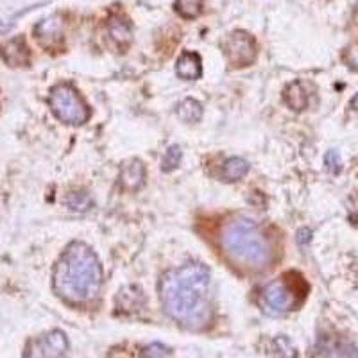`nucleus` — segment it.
<instances>
[{
    "instance_id": "6",
    "label": "nucleus",
    "mask_w": 358,
    "mask_h": 358,
    "mask_svg": "<svg viewBox=\"0 0 358 358\" xmlns=\"http://www.w3.org/2000/svg\"><path fill=\"white\" fill-rule=\"evenodd\" d=\"M224 52L228 56L229 63L236 69L248 66L255 63L258 56L257 40L245 31H235L224 43Z\"/></svg>"
},
{
    "instance_id": "8",
    "label": "nucleus",
    "mask_w": 358,
    "mask_h": 358,
    "mask_svg": "<svg viewBox=\"0 0 358 358\" xmlns=\"http://www.w3.org/2000/svg\"><path fill=\"white\" fill-rule=\"evenodd\" d=\"M34 36L45 49H57L63 41L62 20L57 17L45 18L34 27Z\"/></svg>"
},
{
    "instance_id": "4",
    "label": "nucleus",
    "mask_w": 358,
    "mask_h": 358,
    "mask_svg": "<svg viewBox=\"0 0 358 358\" xmlns=\"http://www.w3.org/2000/svg\"><path fill=\"white\" fill-rule=\"evenodd\" d=\"M49 106L56 118L70 126H81L88 122L90 108L86 106L81 94L69 83H62L50 90Z\"/></svg>"
},
{
    "instance_id": "20",
    "label": "nucleus",
    "mask_w": 358,
    "mask_h": 358,
    "mask_svg": "<svg viewBox=\"0 0 358 358\" xmlns=\"http://www.w3.org/2000/svg\"><path fill=\"white\" fill-rule=\"evenodd\" d=\"M169 353H171L169 348L162 346V344H151L142 351V358H165Z\"/></svg>"
},
{
    "instance_id": "7",
    "label": "nucleus",
    "mask_w": 358,
    "mask_h": 358,
    "mask_svg": "<svg viewBox=\"0 0 358 358\" xmlns=\"http://www.w3.org/2000/svg\"><path fill=\"white\" fill-rule=\"evenodd\" d=\"M69 350V338L63 331L52 330L27 344L25 358H62Z\"/></svg>"
},
{
    "instance_id": "11",
    "label": "nucleus",
    "mask_w": 358,
    "mask_h": 358,
    "mask_svg": "<svg viewBox=\"0 0 358 358\" xmlns=\"http://www.w3.org/2000/svg\"><path fill=\"white\" fill-rule=\"evenodd\" d=\"M176 72L181 79L196 81L203 76V62L197 52H183L176 63Z\"/></svg>"
},
{
    "instance_id": "9",
    "label": "nucleus",
    "mask_w": 358,
    "mask_h": 358,
    "mask_svg": "<svg viewBox=\"0 0 358 358\" xmlns=\"http://www.w3.org/2000/svg\"><path fill=\"white\" fill-rule=\"evenodd\" d=\"M145 165L140 159H127L120 167V185L126 190H140L145 183Z\"/></svg>"
},
{
    "instance_id": "5",
    "label": "nucleus",
    "mask_w": 358,
    "mask_h": 358,
    "mask_svg": "<svg viewBox=\"0 0 358 358\" xmlns=\"http://www.w3.org/2000/svg\"><path fill=\"white\" fill-rule=\"evenodd\" d=\"M289 278L290 276H283L264 287L260 296V305L265 313L281 315V313H287L294 306H297L301 289H297L296 281L289 280Z\"/></svg>"
},
{
    "instance_id": "15",
    "label": "nucleus",
    "mask_w": 358,
    "mask_h": 358,
    "mask_svg": "<svg viewBox=\"0 0 358 358\" xmlns=\"http://www.w3.org/2000/svg\"><path fill=\"white\" fill-rule=\"evenodd\" d=\"M248 172H249V165L245 159L229 158L224 162L220 176H222L224 181H238V179L244 178Z\"/></svg>"
},
{
    "instance_id": "14",
    "label": "nucleus",
    "mask_w": 358,
    "mask_h": 358,
    "mask_svg": "<svg viewBox=\"0 0 358 358\" xmlns=\"http://www.w3.org/2000/svg\"><path fill=\"white\" fill-rule=\"evenodd\" d=\"M143 303H145V299H143V294L138 287H124L117 296V305L122 306L124 310H140Z\"/></svg>"
},
{
    "instance_id": "2",
    "label": "nucleus",
    "mask_w": 358,
    "mask_h": 358,
    "mask_svg": "<svg viewBox=\"0 0 358 358\" xmlns=\"http://www.w3.org/2000/svg\"><path fill=\"white\" fill-rule=\"evenodd\" d=\"M101 262L97 255L83 242H73L54 268V290L72 305L94 301L102 287Z\"/></svg>"
},
{
    "instance_id": "13",
    "label": "nucleus",
    "mask_w": 358,
    "mask_h": 358,
    "mask_svg": "<svg viewBox=\"0 0 358 358\" xmlns=\"http://www.w3.org/2000/svg\"><path fill=\"white\" fill-rule=\"evenodd\" d=\"M283 97H285L287 104L296 111L305 110L306 104H308V95H306L305 85L301 81H294L292 85L287 86Z\"/></svg>"
},
{
    "instance_id": "19",
    "label": "nucleus",
    "mask_w": 358,
    "mask_h": 358,
    "mask_svg": "<svg viewBox=\"0 0 358 358\" xmlns=\"http://www.w3.org/2000/svg\"><path fill=\"white\" fill-rule=\"evenodd\" d=\"M179 162H181V149L178 145H171L162 159V169L165 172H171L178 167Z\"/></svg>"
},
{
    "instance_id": "18",
    "label": "nucleus",
    "mask_w": 358,
    "mask_h": 358,
    "mask_svg": "<svg viewBox=\"0 0 358 358\" xmlns=\"http://www.w3.org/2000/svg\"><path fill=\"white\" fill-rule=\"evenodd\" d=\"M66 206H69L70 210H73V212L83 213L92 206V199H90V196L86 192H72V194H69V197H66Z\"/></svg>"
},
{
    "instance_id": "12",
    "label": "nucleus",
    "mask_w": 358,
    "mask_h": 358,
    "mask_svg": "<svg viewBox=\"0 0 358 358\" xmlns=\"http://www.w3.org/2000/svg\"><path fill=\"white\" fill-rule=\"evenodd\" d=\"M108 36L118 45V47H124L126 49L127 45L133 40V27H131V22L127 20L122 15H113V17L108 20Z\"/></svg>"
},
{
    "instance_id": "22",
    "label": "nucleus",
    "mask_w": 358,
    "mask_h": 358,
    "mask_svg": "<svg viewBox=\"0 0 358 358\" xmlns=\"http://www.w3.org/2000/svg\"><path fill=\"white\" fill-rule=\"evenodd\" d=\"M351 106H353V108H355V110H357V111H358V94H357V95H355V97H353V101H351Z\"/></svg>"
},
{
    "instance_id": "16",
    "label": "nucleus",
    "mask_w": 358,
    "mask_h": 358,
    "mask_svg": "<svg viewBox=\"0 0 358 358\" xmlns=\"http://www.w3.org/2000/svg\"><path fill=\"white\" fill-rule=\"evenodd\" d=\"M178 117L187 124L199 122L201 118H203V106H201V102H197L196 99H185L178 106Z\"/></svg>"
},
{
    "instance_id": "17",
    "label": "nucleus",
    "mask_w": 358,
    "mask_h": 358,
    "mask_svg": "<svg viewBox=\"0 0 358 358\" xmlns=\"http://www.w3.org/2000/svg\"><path fill=\"white\" fill-rule=\"evenodd\" d=\"M204 0H176V11L183 18H197L203 11Z\"/></svg>"
},
{
    "instance_id": "10",
    "label": "nucleus",
    "mask_w": 358,
    "mask_h": 358,
    "mask_svg": "<svg viewBox=\"0 0 358 358\" xmlns=\"http://www.w3.org/2000/svg\"><path fill=\"white\" fill-rule=\"evenodd\" d=\"M0 56L9 66H27L31 63V52L24 38H15L0 47Z\"/></svg>"
},
{
    "instance_id": "1",
    "label": "nucleus",
    "mask_w": 358,
    "mask_h": 358,
    "mask_svg": "<svg viewBox=\"0 0 358 358\" xmlns=\"http://www.w3.org/2000/svg\"><path fill=\"white\" fill-rule=\"evenodd\" d=\"M159 299L171 319L201 330L212 319V274L203 264H187L163 274Z\"/></svg>"
},
{
    "instance_id": "21",
    "label": "nucleus",
    "mask_w": 358,
    "mask_h": 358,
    "mask_svg": "<svg viewBox=\"0 0 358 358\" xmlns=\"http://www.w3.org/2000/svg\"><path fill=\"white\" fill-rule=\"evenodd\" d=\"M324 163H326V169H328L330 172H334V174H338V172H341V156H338L337 151L328 152L324 158Z\"/></svg>"
},
{
    "instance_id": "3",
    "label": "nucleus",
    "mask_w": 358,
    "mask_h": 358,
    "mask_svg": "<svg viewBox=\"0 0 358 358\" xmlns=\"http://www.w3.org/2000/svg\"><path fill=\"white\" fill-rule=\"evenodd\" d=\"M220 248L238 267L262 271L273 262V248L257 222L231 219L220 228Z\"/></svg>"
}]
</instances>
